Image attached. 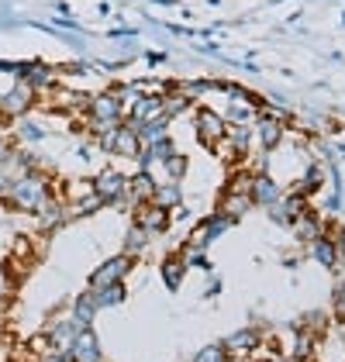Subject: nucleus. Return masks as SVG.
Here are the masks:
<instances>
[{
    "instance_id": "nucleus-1",
    "label": "nucleus",
    "mask_w": 345,
    "mask_h": 362,
    "mask_svg": "<svg viewBox=\"0 0 345 362\" xmlns=\"http://www.w3.org/2000/svg\"><path fill=\"white\" fill-rule=\"evenodd\" d=\"M49 197H52V190H49V180H45L42 173L28 169V173L14 176L11 190L0 197V200H7L14 211H31V214H38V207H42Z\"/></svg>"
},
{
    "instance_id": "nucleus-2",
    "label": "nucleus",
    "mask_w": 345,
    "mask_h": 362,
    "mask_svg": "<svg viewBox=\"0 0 345 362\" xmlns=\"http://www.w3.org/2000/svg\"><path fill=\"white\" fill-rule=\"evenodd\" d=\"M124 100L117 97L115 90L111 93H97V97H90L86 100V114H90V121H93V128L100 132V128H115L124 121Z\"/></svg>"
},
{
    "instance_id": "nucleus-3",
    "label": "nucleus",
    "mask_w": 345,
    "mask_h": 362,
    "mask_svg": "<svg viewBox=\"0 0 345 362\" xmlns=\"http://www.w3.org/2000/svg\"><path fill=\"white\" fill-rule=\"evenodd\" d=\"M35 97H38V93H35L25 80H18L7 93H0V117H11V121L25 117V114L35 107Z\"/></svg>"
},
{
    "instance_id": "nucleus-4",
    "label": "nucleus",
    "mask_w": 345,
    "mask_h": 362,
    "mask_svg": "<svg viewBox=\"0 0 345 362\" xmlns=\"http://www.w3.org/2000/svg\"><path fill=\"white\" fill-rule=\"evenodd\" d=\"M194 124H197V139H201L207 148H214V145H221V141L228 139V121H225L221 114H214L211 107H201L197 117H194Z\"/></svg>"
},
{
    "instance_id": "nucleus-5",
    "label": "nucleus",
    "mask_w": 345,
    "mask_h": 362,
    "mask_svg": "<svg viewBox=\"0 0 345 362\" xmlns=\"http://www.w3.org/2000/svg\"><path fill=\"white\" fill-rule=\"evenodd\" d=\"M131 255H115V259H107V262H100L93 273H90V286L97 290V286H111V283H124V276L131 273Z\"/></svg>"
},
{
    "instance_id": "nucleus-6",
    "label": "nucleus",
    "mask_w": 345,
    "mask_h": 362,
    "mask_svg": "<svg viewBox=\"0 0 345 362\" xmlns=\"http://www.w3.org/2000/svg\"><path fill=\"white\" fill-rule=\"evenodd\" d=\"M172 221V211L166 207H159V204H152V200H142L139 207H135V224H142L148 235H163Z\"/></svg>"
},
{
    "instance_id": "nucleus-7",
    "label": "nucleus",
    "mask_w": 345,
    "mask_h": 362,
    "mask_svg": "<svg viewBox=\"0 0 345 362\" xmlns=\"http://www.w3.org/2000/svg\"><path fill=\"white\" fill-rule=\"evenodd\" d=\"M93 194L100 197L104 204H115L121 197H128V176L115 173V169H104L97 180H93Z\"/></svg>"
},
{
    "instance_id": "nucleus-8",
    "label": "nucleus",
    "mask_w": 345,
    "mask_h": 362,
    "mask_svg": "<svg viewBox=\"0 0 345 362\" xmlns=\"http://www.w3.org/2000/svg\"><path fill=\"white\" fill-rule=\"evenodd\" d=\"M249 197L259 207H269L273 200H280V187H276V180L269 173H252L249 176Z\"/></svg>"
},
{
    "instance_id": "nucleus-9",
    "label": "nucleus",
    "mask_w": 345,
    "mask_h": 362,
    "mask_svg": "<svg viewBox=\"0 0 345 362\" xmlns=\"http://www.w3.org/2000/svg\"><path fill=\"white\" fill-rule=\"evenodd\" d=\"M252 132H256L259 145L269 152V148H276L280 139H283V124H280V117H273V114H262L256 117V124H252Z\"/></svg>"
},
{
    "instance_id": "nucleus-10",
    "label": "nucleus",
    "mask_w": 345,
    "mask_h": 362,
    "mask_svg": "<svg viewBox=\"0 0 345 362\" xmlns=\"http://www.w3.org/2000/svg\"><path fill=\"white\" fill-rule=\"evenodd\" d=\"M80 332H83V328H80V325H76L73 317H66V321H59L56 328L49 332V345H52L56 352H69V349L76 345Z\"/></svg>"
},
{
    "instance_id": "nucleus-11",
    "label": "nucleus",
    "mask_w": 345,
    "mask_h": 362,
    "mask_svg": "<svg viewBox=\"0 0 345 362\" xmlns=\"http://www.w3.org/2000/svg\"><path fill=\"white\" fill-rule=\"evenodd\" d=\"M69 352H73V362H104V356H100V341H97L93 328H83L80 338H76V345H73Z\"/></svg>"
},
{
    "instance_id": "nucleus-12",
    "label": "nucleus",
    "mask_w": 345,
    "mask_h": 362,
    "mask_svg": "<svg viewBox=\"0 0 345 362\" xmlns=\"http://www.w3.org/2000/svg\"><path fill=\"white\" fill-rule=\"evenodd\" d=\"M97 310H100V307H97V293H93V286H90V290H83V293L73 300V314H69V317H73L80 328H93Z\"/></svg>"
},
{
    "instance_id": "nucleus-13",
    "label": "nucleus",
    "mask_w": 345,
    "mask_h": 362,
    "mask_svg": "<svg viewBox=\"0 0 345 362\" xmlns=\"http://www.w3.org/2000/svg\"><path fill=\"white\" fill-rule=\"evenodd\" d=\"M259 345H262V334L256 328H242V332H235L225 338V349H228L231 356H245V352H256Z\"/></svg>"
},
{
    "instance_id": "nucleus-14",
    "label": "nucleus",
    "mask_w": 345,
    "mask_h": 362,
    "mask_svg": "<svg viewBox=\"0 0 345 362\" xmlns=\"http://www.w3.org/2000/svg\"><path fill=\"white\" fill-rule=\"evenodd\" d=\"M18 80H25L38 93V90H49V86L56 83V73L49 66H42V62H28V66H21V76Z\"/></svg>"
},
{
    "instance_id": "nucleus-15",
    "label": "nucleus",
    "mask_w": 345,
    "mask_h": 362,
    "mask_svg": "<svg viewBox=\"0 0 345 362\" xmlns=\"http://www.w3.org/2000/svg\"><path fill=\"white\" fill-rule=\"evenodd\" d=\"M252 207V197H249V190H238V187H231L228 194L221 197V214H228L231 221H238L245 211Z\"/></svg>"
},
{
    "instance_id": "nucleus-16",
    "label": "nucleus",
    "mask_w": 345,
    "mask_h": 362,
    "mask_svg": "<svg viewBox=\"0 0 345 362\" xmlns=\"http://www.w3.org/2000/svg\"><path fill=\"white\" fill-rule=\"evenodd\" d=\"M290 228H293V231H297V238H300V242H308V245H311L315 238H321V235H324V224L317 221V218H315V214H311V211H304V214H297Z\"/></svg>"
},
{
    "instance_id": "nucleus-17",
    "label": "nucleus",
    "mask_w": 345,
    "mask_h": 362,
    "mask_svg": "<svg viewBox=\"0 0 345 362\" xmlns=\"http://www.w3.org/2000/svg\"><path fill=\"white\" fill-rule=\"evenodd\" d=\"M135 132H139V139H142V145H148V141L163 139V135H170V117L166 114H159V117H152V121H142V124H131Z\"/></svg>"
},
{
    "instance_id": "nucleus-18",
    "label": "nucleus",
    "mask_w": 345,
    "mask_h": 362,
    "mask_svg": "<svg viewBox=\"0 0 345 362\" xmlns=\"http://www.w3.org/2000/svg\"><path fill=\"white\" fill-rule=\"evenodd\" d=\"M152 204H159V207H166V211H172V207H180V200H183V194H180V183L176 180H170V183H156V190H152V197H148Z\"/></svg>"
},
{
    "instance_id": "nucleus-19",
    "label": "nucleus",
    "mask_w": 345,
    "mask_h": 362,
    "mask_svg": "<svg viewBox=\"0 0 345 362\" xmlns=\"http://www.w3.org/2000/svg\"><path fill=\"white\" fill-rule=\"evenodd\" d=\"M311 255H315V262H321L324 269H335L339 266V252H335V242L328 238V235H321L311 242Z\"/></svg>"
},
{
    "instance_id": "nucleus-20",
    "label": "nucleus",
    "mask_w": 345,
    "mask_h": 362,
    "mask_svg": "<svg viewBox=\"0 0 345 362\" xmlns=\"http://www.w3.org/2000/svg\"><path fill=\"white\" fill-rule=\"evenodd\" d=\"M183 273H187V262L180 255H166L163 259V283H166V290H180Z\"/></svg>"
},
{
    "instance_id": "nucleus-21",
    "label": "nucleus",
    "mask_w": 345,
    "mask_h": 362,
    "mask_svg": "<svg viewBox=\"0 0 345 362\" xmlns=\"http://www.w3.org/2000/svg\"><path fill=\"white\" fill-rule=\"evenodd\" d=\"M66 218H69V214H66V207L59 204L56 197H49V200L38 207V221H42V228H56V224H62Z\"/></svg>"
},
{
    "instance_id": "nucleus-22",
    "label": "nucleus",
    "mask_w": 345,
    "mask_h": 362,
    "mask_svg": "<svg viewBox=\"0 0 345 362\" xmlns=\"http://www.w3.org/2000/svg\"><path fill=\"white\" fill-rule=\"evenodd\" d=\"M190 104H194V100H190L183 90H166V93H163V114H166L170 121L176 117V114L190 111Z\"/></svg>"
},
{
    "instance_id": "nucleus-23",
    "label": "nucleus",
    "mask_w": 345,
    "mask_h": 362,
    "mask_svg": "<svg viewBox=\"0 0 345 362\" xmlns=\"http://www.w3.org/2000/svg\"><path fill=\"white\" fill-rule=\"evenodd\" d=\"M148 242H152V235L145 231L142 224H131V231L124 235V255H139V252H145Z\"/></svg>"
},
{
    "instance_id": "nucleus-24",
    "label": "nucleus",
    "mask_w": 345,
    "mask_h": 362,
    "mask_svg": "<svg viewBox=\"0 0 345 362\" xmlns=\"http://www.w3.org/2000/svg\"><path fill=\"white\" fill-rule=\"evenodd\" d=\"M97 307H121L124 304V283H111V286H97Z\"/></svg>"
},
{
    "instance_id": "nucleus-25",
    "label": "nucleus",
    "mask_w": 345,
    "mask_h": 362,
    "mask_svg": "<svg viewBox=\"0 0 345 362\" xmlns=\"http://www.w3.org/2000/svg\"><path fill=\"white\" fill-rule=\"evenodd\" d=\"M231 352L225 349V341H218V345H204L201 352L194 356V362H228Z\"/></svg>"
},
{
    "instance_id": "nucleus-26",
    "label": "nucleus",
    "mask_w": 345,
    "mask_h": 362,
    "mask_svg": "<svg viewBox=\"0 0 345 362\" xmlns=\"http://www.w3.org/2000/svg\"><path fill=\"white\" fill-rule=\"evenodd\" d=\"M145 148H148V156H152L156 163H163V159H170L172 152H176V145H172V139H170V135H163V139L148 141Z\"/></svg>"
},
{
    "instance_id": "nucleus-27",
    "label": "nucleus",
    "mask_w": 345,
    "mask_h": 362,
    "mask_svg": "<svg viewBox=\"0 0 345 362\" xmlns=\"http://www.w3.org/2000/svg\"><path fill=\"white\" fill-rule=\"evenodd\" d=\"M163 166H166V176L180 183V180H183V173H187V156H183V152H172L170 159H163Z\"/></svg>"
},
{
    "instance_id": "nucleus-28",
    "label": "nucleus",
    "mask_w": 345,
    "mask_h": 362,
    "mask_svg": "<svg viewBox=\"0 0 345 362\" xmlns=\"http://www.w3.org/2000/svg\"><path fill=\"white\" fill-rule=\"evenodd\" d=\"M100 207H104V200L90 190V197H83V200L73 207V214H69V218H86V214H93V211H100Z\"/></svg>"
},
{
    "instance_id": "nucleus-29",
    "label": "nucleus",
    "mask_w": 345,
    "mask_h": 362,
    "mask_svg": "<svg viewBox=\"0 0 345 362\" xmlns=\"http://www.w3.org/2000/svg\"><path fill=\"white\" fill-rule=\"evenodd\" d=\"M293 359H311V334H300L297 341H293Z\"/></svg>"
},
{
    "instance_id": "nucleus-30",
    "label": "nucleus",
    "mask_w": 345,
    "mask_h": 362,
    "mask_svg": "<svg viewBox=\"0 0 345 362\" xmlns=\"http://www.w3.org/2000/svg\"><path fill=\"white\" fill-rule=\"evenodd\" d=\"M332 307H335L339 317H345V283H335V290H332Z\"/></svg>"
},
{
    "instance_id": "nucleus-31",
    "label": "nucleus",
    "mask_w": 345,
    "mask_h": 362,
    "mask_svg": "<svg viewBox=\"0 0 345 362\" xmlns=\"http://www.w3.org/2000/svg\"><path fill=\"white\" fill-rule=\"evenodd\" d=\"M18 135L25 141H38V139H45V128H35V124H21L18 128Z\"/></svg>"
},
{
    "instance_id": "nucleus-32",
    "label": "nucleus",
    "mask_w": 345,
    "mask_h": 362,
    "mask_svg": "<svg viewBox=\"0 0 345 362\" xmlns=\"http://www.w3.org/2000/svg\"><path fill=\"white\" fill-rule=\"evenodd\" d=\"M11 183H14V180H11V163H0V197L11 190Z\"/></svg>"
},
{
    "instance_id": "nucleus-33",
    "label": "nucleus",
    "mask_w": 345,
    "mask_h": 362,
    "mask_svg": "<svg viewBox=\"0 0 345 362\" xmlns=\"http://www.w3.org/2000/svg\"><path fill=\"white\" fill-rule=\"evenodd\" d=\"M332 242H335V252H339V262H345V231H335V235H328Z\"/></svg>"
},
{
    "instance_id": "nucleus-34",
    "label": "nucleus",
    "mask_w": 345,
    "mask_h": 362,
    "mask_svg": "<svg viewBox=\"0 0 345 362\" xmlns=\"http://www.w3.org/2000/svg\"><path fill=\"white\" fill-rule=\"evenodd\" d=\"M42 362H73V352H56V349H52Z\"/></svg>"
}]
</instances>
